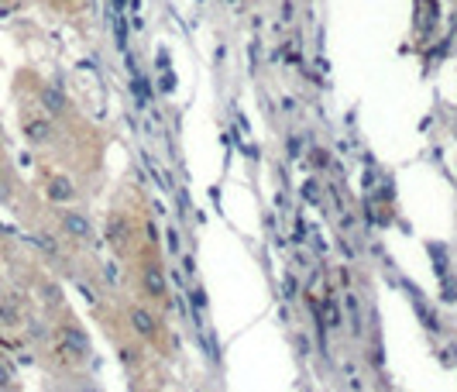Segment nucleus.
Segmentation results:
<instances>
[{"label":"nucleus","mask_w":457,"mask_h":392,"mask_svg":"<svg viewBox=\"0 0 457 392\" xmlns=\"http://www.w3.org/2000/svg\"><path fill=\"white\" fill-rule=\"evenodd\" d=\"M3 386H10V368H7V365H0V389H3Z\"/></svg>","instance_id":"10"},{"label":"nucleus","mask_w":457,"mask_h":392,"mask_svg":"<svg viewBox=\"0 0 457 392\" xmlns=\"http://www.w3.org/2000/svg\"><path fill=\"white\" fill-rule=\"evenodd\" d=\"M73 196V186L66 183V179H55V186H52V200H69Z\"/></svg>","instance_id":"7"},{"label":"nucleus","mask_w":457,"mask_h":392,"mask_svg":"<svg viewBox=\"0 0 457 392\" xmlns=\"http://www.w3.org/2000/svg\"><path fill=\"white\" fill-rule=\"evenodd\" d=\"M454 138H457V118H454Z\"/></svg>","instance_id":"11"},{"label":"nucleus","mask_w":457,"mask_h":392,"mask_svg":"<svg viewBox=\"0 0 457 392\" xmlns=\"http://www.w3.org/2000/svg\"><path fill=\"white\" fill-rule=\"evenodd\" d=\"M313 162H317V169H324V165L331 162V155H327V152L320 148V152H313Z\"/></svg>","instance_id":"9"},{"label":"nucleus","mask_w":457,"mask_h":392,"mask_svg":"<svg viewBox=\"0 0 457 392\" xmlns=\"http://www.w3.org/2000/svg\"><path fill=\"white\" fill-rule=\"evenodd\" d=\"M127 320H131V327H134L141 337H148V341L159 337V320L148 314L145 307H131V310H127Z\"/></svg>","instance_id":"1"},{"label":"nucleus","mask_w":457,"mask_h":392,"mask_svg":"<svg viewBox=\"0 0 457 392\" xmlns=\"http://www.w3.org/2000/svg\"><path fill=\"white\" fill-rule=\"evenodd\" d=\"M62 341H66V344H69V348H73L76 354H86V348H89V344H86V337L80 334V330H62Z\"/></svg>","instance_id":"6"},{"label":"nucleus","mask_w":457,"mask_h":392,"mask_svg":"<svg viewBox=\"0 0 457 392\" xmlns=\"http://www.w3.org/2000/svg\"><path fill=\"white\" fill-rule=\"evenodd\" d=\"M286 148H289V155L296 158L299 152H303V141H299V138H289V141H286Z\"/></svg>","instance_id":"8"},{"label":"nucleus","mask_w":457,"mask_h":392,"mask_svg":"<svg viewBox=\"0 0 457 392\" xmlns=\"http://www.w3.org/2000/svg\"><path fill=\"white\" fill-rule=\"evenodd\" d=\"M141 286H145V293L148 296H155V300H162L168 293V282H166V272H162V265H145V272H141Z\"/></svg>","instance_id":"2"},{"label":"nucleus","mask_w":457,"mask_h":392,"mask_svg":"<svg viewBox=\"0 0 457 392\" xmlns=\"http://www.w3.org/2000/svg\"><path fill=\"white\" fill-rule=\"evenodd\" d=\"M42 104H45L48 114H62V111H66V97H62L55 86H48V90L42 93Z\"/></svg>","instance_id":"4"},{"label":"nucleus","mask_w":457,"mask_h":392,"mask_svg":"<svg viewBox=\"0 0 457 392\" xmlns=\"http://www.w3.org/2000/svg\"><path fill=\"white\" fill-rule=\"evenodd\" d=\"M48 134H52V124L48 120H28V138L31 141H48Z\"/></svg>","instance_id":"5"},{"label":"nucleus","mask_w":457,"mask_h":392,"mask_svg":"<svg viewBox=\"0 0 457 392\" xmlns=\"http://www.w3.org/2000/svg\"><path fill=\"white\" fill-rule=\"evenodd\" d=\"M62 227H66V234L80 237V241H89V237H93V224L86 220L80 210H66V214H62Z\"/></svg>","instance_id":"3"}]
</instances>
